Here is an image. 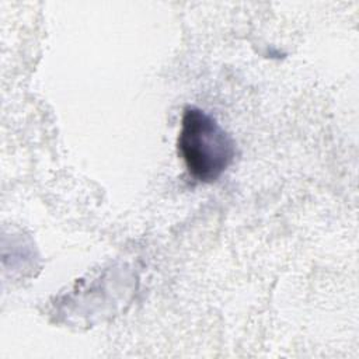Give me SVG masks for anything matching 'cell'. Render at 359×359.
<instances>
[{
    "mask_svg": "<svg viewBox=\"0 0 359 359\" xmlns=\"http://www.w3.org/2000/svg\"><path fill=\"white\" fill-rule=\"evenodd\" d=\"M178 150L188 172L201 182L216 181L234 158L231 136L196 107L184 109Z\"/></svg>",
    "mask_w": 359,
    "mask_h": 359,
    "instance_id": "cell-1",
    "label": "cell"
}]
</instances>
